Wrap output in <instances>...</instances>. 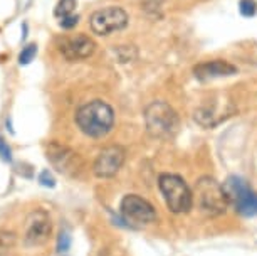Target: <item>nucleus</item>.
<instances>
[{"instance_id":"ddd939ff","label":"nucleus","mask_w":257,"mask_h":256,"mask_svg":"<svg viewBox=\"0 0 257 256\" xmlns=\"http://www.w3.org/2000/svg\"><path fill=\"white\" fill-rule=\"evenodd\" d=\"M17 243V236L12 231L0 229V256H7Z\"/></svg>"},{"instance_id":"9b49d317","label":"nucleus","mask_w":257,"mask_h":256,"mask_svg":"<svg viewBox=\"0 0 257 256\" xmlns=\"http://www.w3.org/2000/svg\"><path fill=\"white\" fill-rule=\"evenodd\" d=\"M47 160L52 163V167L57 172L66 174V176H74L77 170V153L72 152L69 147L61 145L57 142H51L47 145Z\"/></svg>"},{"instance_id":"6ab92c4d","label":"nucleus","mask_w":257,"mask_h":256,"mask_svg":"<svg viewBox=\"0 0 257 256\" xmlns=\"http://www.w3.org/2000/svg\"><path fill=\"white\" fill-rule=\"evenodd\" d=\"M77 22H79V16H74V14H71V16L67 17H62L59 21V26L62 29H72L77 26Z\"/></svg>"},{"instance_id":"39448f33","label":"nucleus","mask_w":257,"mask_h":256,"mask_svg":"<svg viewBox=\"0 0 257 256\" xmlns=\"http://www.w3.org/2000/svg\"><path fill=\"white\" fill-rule=\"evenodd\" d=\"M222 186H224L229 204L234 206L239 214L245 217L257 216V194L244 179L239 176H230Z\"/></svg>"},{"instance_id":"f8f14e48","label":"nucleus","mask_w":257,"mask_h":256,"mask_svg":"<svg viewBox=\"0 0 257 256\" xmlns=\"http://www.w3.org/2000/svg\"><path fill=\"white\" fill-rule=\"evenodd\" d=\"M193 74L197 79L208 81V79H219V78H229V76L237 74V67L230 64L229 61L224 59H212L200 62L193 67Z\"/></svg>"},{"instance_id":"4468645a","label":"nucleus","mask_w":257,"mask_h":256,"mask_svg":"<svg viewBox=\"0 0 257 256\" xmlns=\"http://www.w3.org/2000/svg\"><path fill=\"white\" fill-rule=\"evenodd\" d=\"M76 6H77V0H59L54 9V16L59 19L71 16V14L74 12Z\"/></svg>"},{"instance_id":"20e7f679","label":"nucleus","mask_w":257,"mask_h":256,"mask_svg":"<svg viewBox=\"0 0 257 256\" xmlns=\"http://www.w3.org/2000/svg\"><path fill=\"white\" fill-rule=\"evenodd\" d=\"M158 187L170 212H173V214L190 212L193 207V192L180 176L162 174L158 177Z\"/></svg>"},{"instance_id":"1a4fd4ad","label":"nucleus","mask_w":257,"mask_h":256,"mask_svg":"<svg viewBox=\"0 0 257 256\" xmlns=\"http://www.w3.org/2000/svg\"><path fill=\"white\" fill-rule=\"evenodd\" d=\"M124 158H126V152L119 145H109V147L103 148L94 160L93 165L94 176L99 179L114 177L119 172V168L123 167Z\"/></svg>"},{"instance_id":"9d476101","label":"nucleus","mask_w":257,"mask_h":256,"mask_svg":"<svg viewBox=\"0 0 257 256\" xmlns=\"http://www.w3.org/2000/svg\"><path fill=\"white\" fill-rule=\"evenodd\" d=\"M59 52L64 56V59L74 62L88 59L94 54L96 42L86 34H74V36H66L59 41Z\"/></svg>"},{"instance_id":"f3484780","label":"nucleus","mask_w":257,"mask_h":256,"mask_svg":"<svg viewBox=\"0 0 257 256\" xmlns=\"http://www.w3.org/2000/svg\"><path fill=\"white\" fill-rule=\"evenodd\" d=\"M71 248V234L69 231H61L59 233V238H57V251L59 253H66L67 249Z\"/></svg>"},{"instance_id":"7ed1b4c3","label":"nucleus","mask_w":257,"mask_h":256,"mask_svg":"<svg viewBox=\"0 0 257 256\" xmlns=\"http://www.w3.org/2000/svg\"><path fill=\"white\" fill-rule=\"evenodd\" d=\"M145 125L150 137L158 140L173 138L180 128V118L165 101H153L145 110Z\"/></svg>"},{"instance_id":"f257e3e1","label":"nucleus","mask_w":257,"mask_h":256,"mask_svg":"<svg viewBox=\"0 0 257 256\" xmlns=\"http://www.w3.org/2000/svg\"><path fill=\"white\" fill-rule=\"evenodd\" d=\"M76 125L86 137L103 138L114 127V112L103 100H93L79 106L76 112Z\"/></svg>"},{"instance_id":"a211bd4d","label":"nucleus","mask_w":257,"mask_h":256,"mask_svg":"<svg viewBox=\"0 0 257 256\" xmlns=\"http://www.w3.org/2000/svg\"><path fill=\"white\" fill-rule=\"evenodd\" d=\"M39 182L44 187H54L56 186V179L52 177V174L49 170H42L39 174Z\"/></svg>"},{"instance_id":"2eb2a0df","label":"nucleus","mask_w":257,"mask_h":256,"mask_svg":"<svg viewBox=\"0 0 257 256\" xmlns=\"http://www.w3.org/2000/svg\"><path fill=\"white\" fill-rule=\"evenodd\" d=\"M36 54H37V46L36 44H27L22 49L21 54H19V64H21V66L29 64V62L36 57Z\"/></svg>"},{"instance_id":"0eeeda50","label":"nucleus","mask_w":257,"mask_h":256,"mask_svg":"<svg viewBox=\"0 0 257 256\" xmlns=\"http://www.w3.org/2000/svg\"><path fill=\"white\" fill-rule=\"evenodd\" d=\"M52 233V221L49 212L44 209H34L29 212L24 223L22 243L27 248H37L46 244Z\"/></svg>"},{"instance_id":"aec40b11","label":"nucleus","mask_w":257,"mask_h":256,"mask_svg":"<svg viewBox=\"0 0 257 256\" xmlns=\"http://www.w3.org/2000/svg\"><path fill=\"white\" fill-rule=\"evenodd\" d=\"M0 157H2L6 162L12 160V150H11V147L6 143V140L4 138H0Z\"/></svg>"},{"instance_id":"f03ea898","label":"nucleus","mask_w":257,"mask_h":256,"mask_svg":"<svg viewBox=\"0 0 257 256\" xmlns=\"http://www.w3.org/2000/svg\"><path fill=\"white\" fill-rule=\"evenodd\" d=\"M193 204H197V209L207 217H219L225 214L227 207L230 206L224 186L208 176H203L197 181Z\"/></svg>"},{"instance_id":"423d86ee","label":"nucleus","mask_w":257,"mask_h":256,"mask_svg":"<svg viewBox=\"0 0 257 256\" xmlns=\"http://www.w3.org/2000/svg\"><path fill=\"white\" fill-rule=\"evenodd\" d=\"M121 217L130 228H142L157 221V211L147 199L138 194H128L119 204Z\"/></svg>"},{"instance_id":"6e6552de","label":"nucleus","mask_w":257,"mask_h":256,"mask_svg":"<svg viewBox=\"0 0 257 256\" xmlns=\"http://www.w3.org/2000/svg\"><path fill=\"white\" fill-rule=\"evenodd\" d=\"M130 17L124 9L109 6L96 11L89 19V26L96 36H111L113 32L123 31L128 26Z\"/></svg>"},{"instance_id":"dca6fc26","label":"nucleus","mask_w":257,"mask_h":256,"mask_svg":"<svg viewBox=\"0 0 257 256\" xmlns=\"http://www.w3.org/2000/svg\"><path fill=\"white\" fill-rule=\"evenodd\" d=\"M239 11L244 17H252L257 12V4L255 0H240Z\"/></svg>"}]
</instances>
